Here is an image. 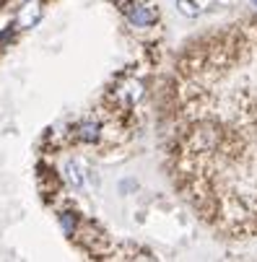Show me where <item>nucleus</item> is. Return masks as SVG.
Returning <instances> with one entry per match:
<instances>
[{
  "label": "nucleus",
  "instance_id": "f257e3e1",
  "mask_svg": "<svg viewBox=\"0 0 257 262\" xmlns=\"http://www.w3.org/2000/svg\"><path fill=\"white\" fill-rule=\"evenodd\" d=\"M127 16H130V21H133L135 26H148V24L156 18V13L148 11L145 6H133V8L127 11Z\"/></svg>",
  "mask_w": 257,
  "mask_h": 262
},
{
  "label": "nucleus",
  "instance_id": "f03ea898",
  "mask_svg": "<svg viewBox=\"0 0 257 262\" xmlns=\"http://www.w3.org/2000/svg\"><path fill=\"white\" fill-rule=\"evenodd\" d=\"M36 16H39V6H36V3H29L26 11L18 16V24H21V26H31V24L36 21Z\"/></svg>",
  "mask_w": 257,
  "mask_h": 262
},
{
  "label": "nucleus",
  "instance_id": "7ed1b4c3",
  "mask_svg": "<svg viewBox=\"0 0 257 262\" xmlns=\"http://www.w3.org/2000/svg\"><path fill=\"white\" fill-rule=\"evenodd\" d=\"M68 179L76 184V187H81L83 184V179H81V171H78V166L76 164H68Z\"/></svg>",
  "mask_w": 257,
  "mask_h": 262
},
{
  "label": "nucleus",
  "instance_id": "20e7f679",
  "mask_svg": "<svg viewBox=\"0 0 257 262\" xmlns=\"http://www.w3.org/2000/svg\"><path fill=\"white\" fill-rule=\"evenodd\" d=\"M177 3H179V11L185 16H198V8H195L192 0H177Z\"/></svg>",
  "mask_w": 257,
  "mask_h": 262
},
{
  "label": "nucleus",
  "instance_id": "39448f33",
  "mask_svg": "<svg viewBox=\"0 0 257 262\" xmlns=\"http://www.w3.org/2000/svg\"><path fill=\"white\" fill-rule=\"evenodd\" d=\"M81 138L83 140H96L99 138V127L96 125H83L81 127Z\"/></svg>",
  "mask_w": 257,
  "mask_h": 262
}]
</instances>
